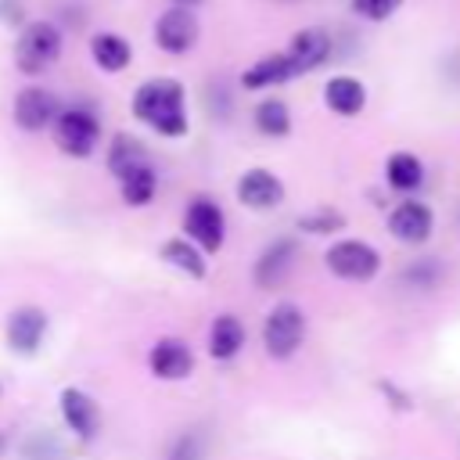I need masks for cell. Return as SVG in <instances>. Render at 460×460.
I'll return each instance as SVG.
<instances>
[{
	"mask_svg": "<svg viewBox=\"0 0 460 460\" xmlns=\"http://www.w3.org/2000/svg\"><path fill=\"white\" fill-rule=\"evenodd\" d=\"M54 144L61 155L68 158H90L97 151V140H101V122L90 108L83 104H72V108H61L58 119H54Z\"/></svg>",
	"mask_w": 460,
	"mask_h": 460,
	"instance_id": "cell-3",
	"label": "cell"
},
{
	"mask_svg": "<svg viewBox=\"0 0 460 460\" xmlns=\"http://www.w3.org/2000/svg\"><path fill=\"white\" fill-rule=\"evenodd\" d=\"M22 456H25V460H61V446H58V438H54V435L36 431V435L25 442Z\"/></svg>",
	"mask_w": 460,
	"mask_h": 460,
	"instance_id": "cell-29",
	"label": "cell"
},
{
	"mask_svg": "<svg viewBox=\"0 0 460 460\" xmlns=\"http://www.w3.org/2000/svg\"><path fill=\"white\" fill-rule=\"evenodd\" d=\"M165 460H205V438L198 431H180L169 449H165Z\"/></svg>",
	"mask_w": 460,
	"mask_h": 460,
	"instance_id": "cell-28",
	"label": "cell"
},
{
	"mask_svg": "<svg viewBox=\"0 0 460 460\" xmlns=\"http://www.w3.org/2000/svg\"><path fill=\"white\" fill-rule=\"evenodd\" d=\"M323 262H327V270H331L334 277H341V280H356V284L370 280V277L381 270V255H377V248H370L367 241H356V237L334 241V244L327 248Z\"/></svg>",
	"mask_w": 460,
	"mask_h": 460,
	"instance_id": "cell-5",
	"label": "cell"
},
{
	"mask_svg": "<svg viewBox=\"0 0 460 460\" xmlns=\"http://www.w3.org/2000/svg\"><path fill=\"white\" fill-rule=\"evenodd\" d=\"M90 58H93V65H97L101 72L115 75V72H122V68L133 61V47H129V40L119 36V32H93V36H90Z\"/></svg>",
	"mask_w": 460,
	"mask_h": 460,
	"instance_id": "cell-18",
	"label": "cell"
},
{
	"mask_svg": "<svg viewBox=\"0 0 460 460\" xmlns=\"http://www.w3.org/2000/svg\"><path fill=\"white\" fill-rule=\"evenodd\" d=\"M61 47H65V32L58 22L50 18H32L18 29V40H14V68L22 75H43L47 68L58 65L61 58Z\"/></svg>",
	"mask_w": 460,
	"mask_h": 460,
	"instance_id": "cell-2",
	"label": "cell"
},
{
	"mask_svg": "<svg viewBox=\"0 0 460 460\" xmlns=\"http://www.w3.org/2000/svg\"><path fill=\"white\" fill-rule=\"evenodd\" d=\"M385 180H388V187H395L402 194L417 190L424 183V162L413 151H392L385 162Z\"/></svg>",
	"mask_w": 460,
	"mask_h": 460,
	"instance_id": "cell-21",
	"label": "cell"
},
{
	"mask_svg": "<svg viewBox=\"0 0 460 460\" xmlns=\"http://www.w3.org/2000/svg\"><path fill=\"white\" fill-rule=\"evenodd\" d=\"M4 449H7V435L0 431V456H4Z\"/></svg>",
	"mask_w": 460,
	"mask_h": 460,
	"instance_id": "cell-31",
	"label": "cell"
},
{
	"mask_svg": "<svg viewBox=\"0 0 460 460\" xmlns=\"http://www.w3.org/2000/svg\"><path fill=\"white\" fill-rule=\"evenodd\" d=\"M302 338H305V313L295 302H277L266 313V323H262V349H266V356L288 359V356L298 352Z\"/></svg>",
	"mask_w": 460,
	"mask_h": 460,
	"instance_id": "cell-4",
	"label": "cell"
},
{
	"mask_svg": "<svg viewBox=\"0 0 460 460\" xmlns=\"http://www.w3.org/2000/svg\"><path fill=\"white\" fill-rule=\"evenodd\" d=\"M331 50H334L331 32H327V29H320V25H305V29H298V32H291V40H288V50H284V54L291 58L295 72H298V75H305V72H316L320 65H327Z\"/></svg>",
	"mask_w": 460,
	"mask_h": 460,
	"instance_id": "cell-9",
	"label": "cell"
},
{
	"mask_svg": "<svg viewBox=\"0 0 460 460\" xmlns=\"http://www.w3.org/2000/svg\"><path fill=\"white\" fill-rule=\"evenodd\" d=\"M155 190H158V176H155L151 165H140V169H133L129 176L119 180V194H122V201L133 205V208L151 205V201H155Z\"/></svg>",
	"mask_w": 460,
	"mask_h": 460,
	"instance_id": "cell-24",
	"label": "cell"
},
{
	"mask_svg": "<svg viewBox=\"0 0 460 460\" xmlns=\"http://www.w3.org/2000/svg\"><path fill=\"white\" fill-rule=\"evenodd\" d=\"M133 115L155 129L158 137H183L187 133V93H183V83L172 79V75H155V79H144L133 93Z\"/></svg>",
	"mask_w": 460,
	"mask_h": 460,
	"instance_id": "cell-1",
	"label": "cell"
},
{
	"mask_svg": "<svg viewBox=\"0 0 460 460\" xmlns=\"http://www.w3.org/2000/svg\"><path fill=\"white\" fill-rule=\"evenodd\" d=\"M323 104L334 115H341V119L359 115L367 108V86H363V79H356V75H331L323 83Z\"/></svg>",
	"mask_w": 460,
	"mask_h": 460,
	"instance_id": "cell-17",
	"label": "cell"
},
{
	"mask_svg": "<svg viewBox=\"0 0 460 460\" xmlns=\"http://www.w3.org/2000/svg\"><path fill=\"white\" fill-rule=\"evenodd\" d=\"M183 230L201 252H219L226 241V216L212 198H194L183 212Z\"/></svg>",
	"mask_w": 460,
	"mask_h": 460,
	"instance_id": "cell-7",
	"label": "cell"
},
{
	"mask_svg": "<svg viewBox=\"0 0 460 460\" xmlns=\"http://www.w3.org/2000/svg\"><path fill=\"white\" fill-rule=\"evenodd\" d=\"M237 201L255 208V212H270V208H277L284 201V183L270 169H248L237 180Z\"/></svg>",
	"mask_w": 460,
	"mask_h": 460,
	"instance_id": "cell-15",
	"label": "cell"
},
{
	"mask_svg": "<svg viewBox=\"0 0 460 460\" xmlns=\"http://www.w3.org/2000/svg\"><path fill=\"white\" fill-rule=\"evenodd\" d=\"M252 119H255V129H259L262 137L280 140V137L291 133V108H288L280 97H266V101H259Z\"/></svg>",
	"mask_w": 460,
	"mask_h": 460,
	"instance_id": "cell-23",
	"label": "cell"
},
{
	"mask_svg": "<svg viewBox=\"0 0 460 460\" xmlns=\"http://www.w3.org/2000/svg\"><path fill=\"white\" fill-rule=\"evenodd\" d=\"M341 226H345V216L338 208H316L309 216H298V230L305 234H334Z\"/></svg>",
	"mask_w": 460,
	"mask_h": 460,
	"instance_id": "cell-27",
	"label": "cell"
},
{
	"mask_svg": "<svg viewBox=\"0 0 460 460\" xmlns=\"http://www.w3.org/2000/svg\"><path fill=\"white\" fill-rule=\"evenodd\" d=\"M198 4H201V0H172V7H190V11H194Z\"/></svg>",
	"mask_w": 460,
	"mask_h": 460,
	"instance_id": "cell-30",
	"label": "cell"
},
{
	"mask_svg": "<svg viewBox=\"0 0 460 460\" xmlns=\"http://www.w3.org/2000/svg\"><path fill=\"white\" fill-rule=\"evenodd\" d=\"M388 230L402 244H424L431 237V230H435V216H431V208L424 201L406 198L388 212Z\"/></svg>",
	"mask_w": 460,
	"mask_h": 460,
	"instance_id": "cell-10",
	"label": "cell"
},
{
	"mask_svg": "<svg viewBox=\"0 0 460 460\" xmlns=\"http://www.w3.org/2000/svg\"><path fill=\"white\" fill-rule=\"evenodd\" d=\"M402 288H413V291H431V288H438V280H442V266L435 262V259H417V262H410L406 270H402Z\"/></svg>",
	"mask_w": 460,
	"mask_h": 460,
	"instance_id": "cell-25",
	"label": "cell"
},
{
	"mask_svg": "<svg viewBox=\"0 0 460 460\" xmlns=\"http://www.w3.org/2000/svg\"><path fill=\"white\" fill-rule=\"evenodd\" d=\"M147 367L162 381H183L194 370V352L183 338H158L147 352Z\"/></svg>",
	"mask_w": 460,
	"mask_h": 460,
	"instance_id": "cell-13",
	"label": "cell"
},
{
	"mask_svg": "<svg viewBox=\"0 0 460 460\" xmlns=\"http://www.w3.org/2000/svg\"><path fill=\"white\" fill-rule=\"evenodd\" d=\"M58 406H61L65 428H68L79 442H90V438L97 435V428H101V410H97V402H93L83 388H61Z\"/></svg>",
	"mask_w": 460,
	"mask_h": 460,
	"instance_id": "cell-11",
	"label": "cell"
},
{
	"mask_svg": "<svg viewBox=\"0 0 460 460\" xmlns=\"http://www.w3.org/2000/svg\"><path fill=\"white\" fill-rule=\"evenodd\" d=\"M58 111H61V104H58L54 90H47V86H22L14 93V104H11V119L25 133L50 129L54 119H58Z\"/></svg>",
	"mask_w": 460,
	"mask_h": 460,
	"instance_id": "cell-8",
	"label": "cell"
},
{
	"mask_svg": "<svg viewBox=\"0 0 460 460\" xmlns=\"http://www.w3.org/2000/svg\"><path fill=\"white\" fill-rule=\"evenodd\" d=\"M406 0H349V11L359 18V22H388L392 14H399Z\"/></svg>",
	"mask_w": 460,
	"mask_h": 460,
	"instance_id": "cell-26",
	"label": "cell"
},
{
	"mask_svg": "<svg viewBox=\"0 0 460 460\" xmlns=\"http://www.w3.org/2000/svg\"><path fill=\"white\" fill-rule=\"evenodd\" d=\"M158 255H162L172 270H180V273H187V277H194V280L205 277V255H201V248H198L194 241H187V237H169Z\"/></svg>",
	"mask_w": 460,
	"mask_h": 460,
	"instance_id": "cell-22",
	"label": "cell"
},
{
	"mask_svg": "<svg viewBox=\"0 0 460 460\" xmlns=\"http://www.w3.org/2000/svg\"><path fill=\"white\" fill-rule=\"evenodd\" d=\"M140 165H151L144 144H140L137 137H129V133L111 137V144H108V172H111L115 180H122V176H129V172L140 169Z\"/></svg>",
	"mask_w": 460,
	"mask_h": 460,
	"instance_id": "cell-19",
	"label": "cell"
},
{
	"mask_svg": "<svg viewBox=\"0 0 460 460\" xmlns=\"http://www.w3.org/2000/svg\"><path fill=\"white\" fill-rule=\"evenodd\" d=\"M244 349V323L234 313H223L208 327V352L216 359H234Z\"/></svg>",
	"mask_w": 460,
	"mask_h": 460,
	"instance_id": "cell-20",
	"label": "cell"
},
{
	"mask_svg": "<svg viewBox=\"0 0 460 460\" xmlns=\"http://www.w3.org/2000/svg\"><path fill=\"white\" fill-rule=\"evenodd\" d=\"M295 75H298V72H295L291 58H288L284 50H277V54H262L259 61H252V65L241 72V86H244V90H273V86L291 83Z\"/></svg>",
	"mask_w": 460,
	"mask_h": 460,
	"instance_id": "cell-16",
	"label": "cell"
},
{
	"mask_svg": "<svg viewBox=\"0 0 460 460\" xmlns=\"http://www.w3.org/2000/svg\"><path fill=\"white\" fill-rule=\"evenodd\" d=\"M47 313L40 305H22L7 316V345L11 352H22V356H32L47 334Z\"/></svg>",
	"mask_w": 460,
	"mask_h": 460,
	"instance_id": "cell-14",
	"label": "cell"
},
{
	"mask_svg": "<svg viewBox=\"0 0 460 460\" xmlns=\"http://www.w3.org/2000/svg\"><path fill=\"white\" fill-rule=\"evenodd\" d=\"M295 259H298V244L291 237H277L255 259V270H252L255 284L259 288H280L288 280V273L295 270Z\"/></svg>",
	"mask_w": 460,
	"mask_h": 460,
	"instance_id": "cell-12",
	"label": "cell"
},
{
	"mask_svg": "<svg viewBox=\"0 0 460 460\" xmlns=\"http://www.w3.org/2000/svg\"><path fill=\"white\" fill-rule=\"evenodd\" d=\"M201 40V22L190 7H165L155 22V47L180 58V54H190Z\"/></svg>",
	"mask_w": 460,
	"mask_h": 460,
	"instance_id": "cell-6",
	"label": "cell"
}]
</instances>
